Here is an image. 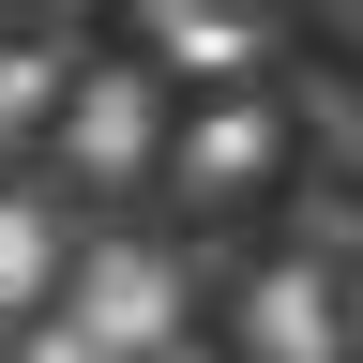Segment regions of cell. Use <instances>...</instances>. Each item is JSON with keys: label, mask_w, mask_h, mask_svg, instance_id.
<instances>
[{"label": "cell", "mask_w": 363, "mask_h": 363, "mask_svg": "<svg viewBox=\"0 0 363 363\" xmlns=\"http://www.w3.org/2000/svg\"><path fill=\"white\" fill-rule=\"evenodd\" d=\"M167 152H182V182L242 197V182L288 167V121H272V91H212V106H182V121H167Z\"/></svg>", "instance_id": "2"}, {"label": "cell", "mask_w": 363, "mask_h": 363, "mask_svg": "<svg viewBox=\"0 0 363 363\" xmlns=\"http://www.w3.org/2000/svg\"><path fill=\"white\" fill-rule=\"evenodd\" d=\"M61 152H76V182H136V167L167 152V76H152V61L61 76Z\"/></svg>", "instance_id": "1"}, {"label": "cell", "mask_w": 363, "mask_h": 363, "mask_svg": "<svg viewBox=\"0 0 363 363\" xmlns=\"http://www.w3.org/2000/svg\"><path fill=\"white\" fill-rule=\"evenodd\" d=\"M30 121H61V61L45 45H0V136H30Z\"/></svg>", "instance_id": "7"}, {"label": "cell", "mask_w": 363, "mask_h": 363, "mask_svg": "<svg viewBox=\"0 0 363 363\" xmlns=\"http://www.w3.org/2000/svg\"><path fill=\"white\" fill-rule=\"evenodd\" d=\"M152 45L197 61V76H242L257 61V16H227V0H152Z\"/></svg>", "instance_id": "5"}, {"label": "cell", "mask_w": 363, "mask_h": 363, "mask_svg": "<svg viewBox=\"0 0 363 363\" xmlns=\"http://www.w3.org/2000/svg\"><path fill=\"white\" fill-rule=\"evenodd\" d=\"M242 348H257V363H333V348H348L333 272H257V288H242Z\"/></svg>", "instance_id": "3"}, {"label": "cell", "mask_w": 363, "mask_h": 363, "mask_svg": "<svg viewBox=\"0 0 363 363\" xmlns=\"http://www.w3.org/2000/svg\"><path fill=\"white\" fill-rule=\"evenodd\" d=\"M348 333H363V303H348Z\"/></svg>", "instance_id": "9"}, {"label": "cell", "mask_w": 363, "mask_h": 363, "mask_svg": "<svg viewBox=\"0 0 363 363\" xmlns=\"http://www.w3.org/2000/svg\"><path fill=\"white\" fill-rule=\"evenodd\" d=\"M152 363H167V348H152Z\"/></svg>", "instance_id": "10"}, {"label": "cell", "mask_w": 363, "mask_h": 363, "mask_svg": "<svg viewBox=\"0 0 363 363\" xmlns=\"http://www.w3.org/2000/svg\"><path fill=\"white\" fill-rule=\"evenodd\" d=\"M45 272H61V227H45L30 197H0V303H30Z\"/></svg>", "instance_id": "6"}, {"label": "cell", "mask_w": 363, "mask_h": 363, "mask_svg": "<svg viewBox=\"0 0 363 363\" xmlns=\"http://www.w3.org/2000/svg\"><path fill=\"white\" fill-rule=\"evenodd\" d=\"M30 363H121V348H91V318H45V333H30Z\"/></svg>", "instance_id": "8"}, {"label": "cell", "mask_w": 363, "mask_h": 363, "mask_svg": "<svg viewBox=\"0 0 363 363\" xmlns=\"http://www.w3.org/2000/svg\"><path fill=\"white\" fill-rule=\"evenodd\" d=\"M182 333V272L167 257H91V348H167Z\"/></svg>", "instance_id": "4"}]
</instances>
